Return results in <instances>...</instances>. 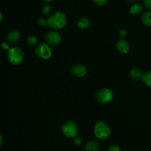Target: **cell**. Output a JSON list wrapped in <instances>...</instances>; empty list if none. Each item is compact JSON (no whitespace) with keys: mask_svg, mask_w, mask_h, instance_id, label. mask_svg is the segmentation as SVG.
Returning a JSON list of instances; mask_svg holds the SVG:
<instances>
[{"mask_svg":"<svg viewBox=\"0 0 151 151\" xmlns=\"http://www.w3.org/2000/svg\"><path fill=\"white\" fill-rule=\"evenodd\" d=\"M47 24L55 29H61L66 24V16L60 11L55 12L47 19Z\"/></svg>","mask_w":151,"mask_h":151,"instance_id":"cell-1","label":"cell"},{"mask_svg":"<svg viewBox=\"0 0 151 151\" xmlns=\"http://www.w3.org/2000/svg\"><path fill=\"white\" fill-rule=\"evenodd\" d=\"M24 57L23 50L19 47H10L7 52V58L9 62L13 65L20 64Z\"/></svg>","mask_w":151,"mask_h":151,"instance_id":"cell-2","label":"cell"},{"mask_svg":"<svg viewBox=\"0 0 151 151\" xmlns=\"http://www.w3.org/2000/svg\"><path fill=\"white\" fill-rule=\"evenodd\" d=\"M94 135L98 139L106 140L111 134V129L109 125L103 121H99L94 125Z\"/></svg>","mask_w":151,"mask_h":151,"instance_id":"cell-3","label":"cell"},{"mask_svg":"<svg viewBox=\"0 0 151 151\" xmlns=\"http://www.w3.org/2000/svg\"><path fill=\"white\" fill-rule=\"evenodd\" d=\"M62 132L67 138H74L78 137V126L73 120H67L62 125Z\"/></svg>","mask_w":151,"mask_h":151,"instance_id":"cell-4","label":"cell"},{"mask_svg":"<svg viewBox=\"0 0 151 151\" xmlns=\"http://www.w3.org/2000/svg\"><path fill=\"white\" fill-rule=\"evenodd\" d=\"M96 100L100 104H107L112 101L114 93L109 88H101L96 93Z\"/></svg>","mask_w":151,"mask_h":151,"instance_id":"cell-5","label":"cell"},{"mask_svg":"<svg viewBox=\"0 0 151 151\" xmlns=\"http://www.w3.org/2000/svg\"><path fill=\"white\" fill-rule=\"evenodd\" d=\"M35 53L37 57L43 60H48L52 57V55L51 48L49 47L48 44H44V43L38 44L35 47Z\"/></svg>","mask_w":151,"mask_h":151,"instance_id":"cell-6","label":"cell"},{"mask_svg":"<svg viewBox=\"0 0 151 151\" xmlns=\"http://www.w3.org/2000/svg\"><path fill=\"white\" fill-rule=\"evenodd\" d=\"M46 42L48 45L52 47H57L61 41V37L60 34L55 30H50L45 34Z\"/></svg>","mask_w":151,"mask_h":151,"instance_id":"cell-7","label":"cell"},{"mask_svg":"<svg viewBox=\"0 0 151 151\" xmlns=\"http://www.w3.org/2000/svg\"><path fill=\"white\" fill-rule=\"evenodd\" d=\"M71 74L76 78H83L87 74V69L82 64H75L71 67Z\"/></svg>","mask_w":151,"mask_h":151,"instance_id":"cell-8","label":"cell"},{"mask_svg":"<svg viewBox=\"0 0 151 151\" xmlns=\"http://www.w3.org/2000/svg\"><path fill=\"white\" fill-rule=\"evenodd\" d=\"M116 48L121 54H128L130 51L129 43L123 38L119 39L116 41Z\"/></svg>","mask_w":151,"mask_h":151,"instance_id":"cell-9","label":"cell"},{"mask_svg":"<svg viewBox=\"0 0 151 151\" xmlns=\"http://www.w3.org/2000/svg\"><path fill=\"white\" fill-rule=\"evenodd\" d=\"M19 39H20V34L16 30H11L7 35V40L12 44H15L19 42Z\"/></svg>","mask_w":151,"mask_h":151,"instance_id":"cell-10","label":"cell"},{"mask_svg":"<svg viewBox=\"0 0 151 151\" xmlns=\"http://www.w3.org/2000/svg\"><path fill=\"white\" fill-rule=\"evenodd\" d=\"M100 147V144L98 141L91 140L86 144L85 150L86 151H98Z\"/></svg>","mask_w":151,"mask_h":151,"instance_id":"cell-11","label":"cell"},{"mask_svg":"<svg viewBox=\"0 0 151 151\" xmlns=\"http://www.w3.org/2000/svg\"><path fill=\"white\" fill-rule=\"evenodd\" d=\"M143 11V6L139 3H136L130 8V13L134 16H138Z\"/></svg>","mask_w":151,"mask_h":151,"instance_id":"cell-12","label":"cell"},{"mask_svg":"<svg viewBox=\"0 0 151 151\" xmlns=\"http://www.w3.org/2000/svg\"><path fill=\"white\" fill-rule=\"evenodd\" d=\"M141 21L144 25L151 27V11L145 12L141 16Z\"/></svg>","mask_w":151,"mask_h":151,"instance_id":"cell-13","label":"cell"},{"mask_svg":"<svg viewBox=\"0 0 151 151\" xmlns=\"http://www.w3.org/2000/svg\"><path fill=\"white\" fill-rule=\"evenodd\" d=\"M91 24V22L86 17H81L78 21V27L81 29H86Z\"/></svg>","mask_w":151,"mask_h":151,"instance_id":"cell-14","label":"cell"},{"mask_svg":"<svg viewBox=\"0 0 151 151\" xmlns=\"http://www.w3.org/2000/svg\"><path fill=\"white\" fill-rule=\"evenodd\" d=\"M130 75L133 80H139L140 78H142L143 74L142 73L140 69H137V68H134L130 71Z\"/></svg>","mask_w":151,"mask_h":151,"instance_id":"cell-15","label":"cell"},{"mask_svg":"<svg viewBox=\"0 0 151 151\" xmlns=\"http://www.w3.org/2000/svg\"><path fill=\"white\" fill-rule=\"evenodd\" d=\"M142 80L143 83H144L146 86L151 87V70L145 72V73L143 75Z\"/></svg>","mask_w":151,"mask_h":151,"instance_id":"cell-16","label":"cell"},{"mask_svg":"<svg viewBox=\"0 0 151 151\" xmlns=\"http://www.w3.org/2000/svg\"><path fill=\"white\" fill-rule=\"evenodd\" d=\"M27 42L28 45L34 47V46L36 45L37 42H38V38L34 35H29L27 38Z\"/></svg>","mask_w":151,"mask_h":151,"instance_id":"cell-17","label":"cell"},{"mask_svg":"<svg viewBox=\"0 0 151 151\" xmlns=\"http://www.w3.org/2000/svg\"><path fill=\"white\" fill-rule=\"evenodd\" d=\"M41 12H42V13L44 16H47L51 12V6L48 4H46L41 8Z\"/></svg>","mask_w":151,"mask_h":151,"instance_id":"cell-18","label":"cell"},{"mask_svg":"<svg viewBox=\"0 0 151 151\" xmlns=\"http://www.w3.org/2000/svg\"><path fill=\"white\" fill-rule=\"evenodd\" d=\"M93 1L97 6H104L109 2V0H93Z\"/></svg>","mask_w":151,"mask_h":151,"instance_id":"cell-19","label":"cell"},{"mask_svg":"<svg viewBox=\"0 0 151 151\" xmlns=\"http://www.w3.org/2000/svg\"><path fill=\"white\" fill-rule=\"evenodd\" d=\"M38 24L41 27H45L47 24V19L44 18H39L38 20Z\"/></svg>","mask_w":151,"mask_h":151,"instance_id":"cell-20","label":"cell"},{"mask_svg":"<svg viewBox=\"0 0 151 151\" xmlns=\"http://www.w3.org/2000/svg\"><path fill=\"white\" fill-rule=\"evenodd\" d=\"M108 151H121L119 147H118L116 145H112L108 149Z\"/></svg>","mask_w":151,"mask_h":151,"instance_id":"cell-21","label":"cell"},{"mask_svg":"<svg viewBox=\"0 0 151 151\" xmlns=\"http://www.w3.org/2000/svg\"><path fill=\"white\" fill-rule=\"evenodd\" d=\"M144 5L147 10L151 11V0H144Z\"/></svg>","mask_w":151,"mask_h":151,"instance_id":"cell-22","label":"cell"},{"mask_svg":"<svg viewBox=\"0 0 151 151\" xmlns=\"http://www.w3.org/2000/svg\"><path fill=\"white\" fill-rule=\"evenodd\" d=\"M74 143L76 145H81V143H82V139L79 137H76L74 139Z\"/></svg>","mask_w":151,"mask_h":151,"instance_id":"cell-23","label":"cell"},{"mask_svg":"<svg viewBox=\"0 0 151 151\" xmlns=\"http://www.w3.org/2000/svg\"><path fill=\"white\" fill-rule=\"evenodd\" d=\"M119 35H120L122 38H125L127 35V31L125 29H122L119 31Z\"/></svg>","mask_w":151,"mask_h":151,"instance_id":"cell-24","label":"cell"},{"mask_svg":"<svg viewBox=\"0 0 151 151\" xmlns=\"http://www.w3.org/2000/svg\"><path fill=\"white\" fill-rule=\"evenodd\" d=\"M1 47H2L3 50H9V49L10 48L9 44L6 42H3L2 44H1Z\"/></svg>","mask_w":151,"mask_h":151,"instance_id":"cell-25","label":"cell"},{"mask_svg":"<svg viewBox=\"0 0 151 151\" xmlns=\"http://www.w3.org/2000/svg\"><path fill=\"white\" fill-rule=\"evenodd\" d=\"M43 1H44V2H45L46 4H48V3H50V2H51V1H52L53 0H42Z\"/></svg>","mask_w":151,"mask_h":151,"instance_id":"cell-26","label":"cell"},{"mask_svg":"<svg viewBox=\"0 0 151 151\" xmlns=\"http://www.w3.org/2000/svg\"><path fill=\"white\" fill-rule=\"evenodd\" d=\"M127 1H130V2H134V1H138V0H127Z\"/></svg>","mask_w":151,"mask_h":151,"instance_id":"cell-27","label":"cell"},{"mask_svg":"<svg viewBox=\"0 0 151 151\" xmlns=\"http://www.w3.org/2000/svg\"><path fill=\"white\" fill-rule=\"evenodd\" d=\"M0 16H1V22L2 21V13H0Z\"/></svg>","mask_w":151,"mask_h":151,"instance_id":"cell-28","label":"cell"}]
</instances>
